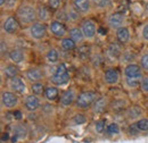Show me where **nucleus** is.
<instances>
[{"label":"nucleus","mask_w":148,"mask_h":143,"mask_svg":"<svg viewBox=\"0 0 148 143\" xmlns=\"http://www.w3.org/2000/svg\"><path fill=\"white\" fill-rule=\"evenodd\" d=\"M36 10L32 6L30 5H23L22 7H19L18 12H17V17L22 23L25 24H30L33 23L36 19Z\"/></svg>","instance_id":"nucleus-1"},{"label":"nucleus","mask_w":148,"mask_h":143,"mask_svg":"<svg viewBox=\"0 0 148 143\" xmlns=\"http://www.w3.org/2000/svg\"><path fill=\"white\" fill-rule=\"evenodd\" d=\"M97 99V94L92 91L82 92L76 98V106L79 108H88Z\"/></svg>","instance_id":"nucleus-2"},{"label":"nucleus","mask_w":148,"mask_h":143,"mask_svg":"<svg viewBox=\"0 0 148 143\" xmlns=\"http://www.w3.org/2000/svg\"><path fill=\"white\" fill-rule=\"evenodd\" d=\"M124 74L127 76V78H131V80H137L139 81L143 77V72L141 68L136 65V64H130L125 67L124 69Z\"/></svg>","instance_id":"nucleus-3"},{"label":"nucleus","mask_w":148,"mask_h":143,"mask_svg":"<svg viewBox=\"0 0 148 143\" xmlns=\"http://www.w3.org/2000/svg\"><path fill=\"white\" fill-rule=\"evenodd\" d=\"M1 101H2V105L6 108H13L17 105L18 99L12 92H3L1 95Z\"/></svg>","instance_id":"nucleus-4"},{"label":"nucleus","mask_w":148,"mask_h":143,"mask_svg":"<svg viewBox=\"0 0 148 143\" xmlns=\"http://www.w3.org/2000/svg\"><path fill=\"white\" fill-rule=\"evenodd\" d=\"M2 27H3V30H5L7 33L13 34V33L17 32V30H18V27H19L18 20H17L15 17L10 16V17H8L5 22H3Z\"/></svg>","instance_id":"nucleus-5"},{"label":"nucleus","mask_w":148,"mask_h":143,"mask_svg":"<svg viewBox=\"0 0 148 143\" xmlns=\"http://www.w3.org/2000/svg\"><path fill=\"white\" fill-rule=\"evenodd\" d=\"M30 32H31V35L33 36L34 39H42L43 36L46 35V32H47V27L46 25L41 24V23H34L31 29H30Z\"/></svg>","instance_id":"nucleus-6"},{"label":"nucleus","mask_w":148,"mask_h":143,"mask_svg":"<svg viewBox=\"0 0 148 143\" xmlns=\"http://www.w3.org/2000/svg\"><path fill=\"white\" fill-rule=\"evenodd\" d=\"M50 31L51 33L57 37H62L66 34V27L65 25L62 23V22H58V20H54L50 23Z\"/></svg>","instance_id":"nucleus-7"},{"label":"nucleus","mask_w":148,"mask_h":143,"mask_svg":"<svg viewBox=\"0 0 148 143\" xmlns=\"http://www.w3.org/2000/svg\"><path fill=\"white\" fill-rule=\"evenodd\" d=\"M124 23V16L122 14H119V13H115V14H112L110 18H108V25L111 26L112 29H121L123 27Z\"/></svg>","instance_id":"nucleus-8"},{"label":"nucleus","mask_w":148,"mask_h":143,"mask_svg":"<svg viewBox=\"0 0 148 143\" xmlns=\"http://www.w3.org/2000/svg\"><path fill=\"white\" fill-rule=\"evenodd\" d=\"M82 32H83L86 37H89V39L93 37L95 34H96V25H95V23L91 22V20H86L83 23V25H82Z\"/></svg>","instance_id":"nucleus-9"},{"label":"nucleus","mask_w":148,"mask_h":143,"mask_svg":"<svg viewBox=\"0 0 148 143\" xmlns=\"http://www.w3.org/2000/svg\"><path fill=\"white\" fill-rule=\"evenodd\" d=\"M104 80L108 84L117 83V81H119V72L116 71V69H114V68L107 69L106 73H105V75H104Z\"/></svg>","instance_id":"nucleus-10"},{"label":"nucleus","mask_w":148,"mask_h":143,"mask_svg":"<svg viewBox=\"0 0 148 143\" xmlns=\"http://www.w3.org/2000/svg\"><path fill=\"white\" fill-rule=\"evenodd\" d=\"M73 6L76 12L87 13L90 9V1L89 0H74Z\"/></svg>","instance_id":"nucleus-11"},{"label":"nucleus","mask_w":148,"mask_h":143,"mask_svg":"<svg viewBox=\"0 0 148 143\" xmlns=\"http://www.w3.org/2000/svg\"><path fill=\"white\" fill-rule=\"evenodd\" d=\"M10 88L17 93H24L25 91V84L19 77H14L10 81Z\"/></svg>","instance_id":"nucleus-12"},{"label":"nucleus","mask_w":148,"mask_h":143,"mask_svg":"<svg viewBox=\"0 0 148 143\" xmlns=\"http://www.w3.org/2000/svg\"><path fill=\"white\" fill-rule=\"evenodd\" d=\"M70 80V74L69 72L65 73V74H54V76L51 77V81L53 83L56 85H64L69 82Z\"/></svg>","instance_id":"nucleus-13"},{"label":"nucleus","mask_w":148,"mask_h":143,"mask_svg":"<svg viewBox=\"0 0 148 143\" xmlns=\"http://www.w3.org/2000/svg\"><path fill=\"white\" fill-rule=\"evenodd\" d=\"M74 98H75L74 91L67 90V91H65V92L63 93V95H62V98H60V104H62L64 107H67V106H70V105L73 102Z\"/></svg>","instance_id":"nucleus-14"},{"label":"nucleus","mask_w":148,"mask_h":143,"mask_svg":"<svg viewBox=\"0 0 148 143\" xmlns=\"http://www.w3.org/2000/svg\"><path fill=\"white\" fill-rule=\"evenodd\" d=\"M25 107L30 111H34L39 107V99L36 95H29L25 100Z\"/></svg>","instance_id":"nucleus-15"},{"label":"nucleus","mask_w":148,"mask_h":143,"mask_svg":"<svg viewBox=\"0 0 148 143\" xmlns=\"http://www.w3.org/2000/svg\"><path fill=\"white\" fill-rule=\"evenodd\" d=\"M116 37L119 40V42L121 43H127L129 41V37H130V33H129V30L127 27H121L117 30V33H116Z\"/></svg>","instance_id":"nucleus-16"},{"label":"nucleus","mask_w":148,"mask_h":143,"mask_svg":"<svg viewBox=\"0 0 148 143\" xmlns=\"http://www.w3.org/2000/svg\"><path fill=\"white\" fill-rule=\"evenodd\" d=\"M26 76H27V78H29L30 81L37 82V81H39V80L42 77V72L40 71L39 68H31V69L27 71Z\"/></svg>","instance_id":"nucleus-17"},{"label":"nucleus","mask_w":148,"mask_h":143,"mask_svg":"<svg viewBox=\"0 0 148 143\" xmlns=\"http://www.w3.org/2000/svg\"><path fill=\"white\" fill-rule=\"evenodd\" d=\"M70 36H71V39L74 40L75 42H81L82 40H83V32L80 30V29H72L71 31H70Z\"/></svg>","instance_id":"nucleus-18"},{"label":"nucleus","mask_w":148,"mask_h":143,"mask_svg":"<svg viewBox=\"0 0 148 143\" xmlns=\"http://www.w3.org/2000/svg\"><path fill=\"white\" fill-rule=\"evenodd\" d=\"M45 94H46V98L48 100L54 101V100L57 99V97H58V90L56 89V88H54V86H49V88L46 89Z\"/></svg>","instance_id":"nucleus-19"},{"label":"nucleus","mask_w":148,"mask_h":143,"mask_svg":"<svg viewBox=\"0 0 148 143\" xmlns=\"http://www.w3.org/2000/svg\"><path fill=\"white\" fill-rule=\"evenodd\" d=\"M9 57H10V59H12L14 63H16V64L21 63V61L24 59V54H23V52H22L21 50H18V49L12 50V52L9 54Z\"/></svg>","instance_id":"nucleus-20"},{"label":"nucleus","mask_w":148,"mask_h":143,"mask_svg":"<svg viewBox=\"0 0 148 143\" xmlns=\"http://www.w3.org/2000/svg\"><path fill=\"white\" fill-rule=\"evenodd\" d=\"M105 108H106V101H105V99L104 98H100V99H98L95 104H93V111L95 112H97V114H99V112H101V111H104L105 110Z\"/></svg>","instance_id":"nucleus-21"},{"label":"nucleus","mask_w":148,"mask_h":143,"mask_svg":"<svg viewBox=\"0 0 148 143\" xmlns=\"http://www.w3.org/2000/svg\"><path fill=\"white\" fill-rule=\"evenodd\" d=\"M5 75L7 76V77H9V78H14V77H16V75L18 74V69H17V67H15L14 65H9V66H7L6 68H5Z\"/></svg>","instance_id":"nucleus-22"},{"label":"nucleus","mask_w":148,"mask_h":143,"mask_svg":"<svg viewBox=\"0 0 148 143\" xmlns=\"http://www.w3.org/2000/svg\"><path fill=\"white\" fill-rule=\"evenodd\" d=\"M141 114H143V110L139 106H133V107L130 108L129 111H128V116L132 119L138 118L139 116H141Z\"/></svg>","instance_id":"nucleus-23"},{"label":"nucleus","mask_w":148,"mask_h":143,"mask_svg":"<svg viewBox=\"0 0 148 143\" xmlns=\"http://www.w3.org/2000/svg\"><path fill=\"white\" fill-rule=\"evenodd\" d=\"M121 52H122L121 47L117 43H112L111 46L108 47V54L113 56V57H115V58H117L121 54Z\"/></svg>","instance_id":"nucleus-24"},{"label":"nucleus","mask_w":148,"mask_h":143,"mask_svg":"<svg viewBox=\"0 0 148 143\" xmlns=\"http://www.w3.org/2000/svg\"><path fill=\"white\" fill-rule=\"evenodd\" d=\"M38 17L41 20H47L49 18V10L45 6H40L38 9Z\"/></svg>","instance_id":"nucleus-25"},{"label":"nucleus","mask_w":148,"mask_h":143,"mask_svg":"<svg viewBox=\"0 0 148 143\" xmlns=\"http://www.w3.org/2000/svg\"><path fill=\"white\" fill-rule=\"evenodd\" d=\"M62 47L65 49V50H73L75 48V41L72 40L71 37H66L62 41Z\"/></svg>","instance_id":"nucleus-26"},{"label":"nucleus","mask_w":148,"mask_h":143,"mask_svg":"<svg viewBox=\"0 0 148 143\" xmlns=\"http://www.w3.org/2000/svg\"><path fill=\"white\" fill-rule=\"evenodd\" d=\"M14 135L18 139V138H25L26 136V128L22 125H17L14 127Z\"/></svg>","instance_id":"nucleus-27"},{"label":"nucleus","mask_w":148,"mask_h":143,"mask_svg":"<svg viewBox=\"0 0 148 143\" xmlns=\"http://www.w3.org/2000/svg\"><path fill=\"white\" fill-rule=\"evenodd\" d=\"M77 52H79L80 58L87 59V58L90 56V47H88V46H81V47L79 48Z\"/></svg>","instance_id":"nucleus-28"},{"label":"nucleus","mask_w":148,"mask_h":143,"mask_svg":"<svg viewBox=\"0 0 148 143\" xmlns=\"http://www.w3.org/2000/svg\"><path fill=\"white\" fill-rule=\"evenodd\" d=\"M46 58H47V60H48L49 63H51V64L56 63V61L58 60V52H57V50H56V49H50V50L47 52Z\"/></svg>","instance_id":"nucleus-29"},{"label":"nucleus","mask_w":148,"mask_h":143,"mask_svg":"<svg viewBox=\"0 0 148 143\" xmlns=\"http://www.w3.org/2000/svg\"><path fill=\"white\" fill-rule=\"evenodd\" d=\"M106 132L108 133V134H111V135H115V134H119V132H120V127L117 124H115V123H112L110 125L107 126V128H106Z\"/></svg>","instance_id":"nucleus-30"},{"label":"nucleus","mask_w":148,"mask_h":143,"mask_svg":"<svg viewBox=\"0 0 148 143\" xmlns=\"http://www.w3.org/2000/svg\"><path fill=\"white\" fill-rule=\"evenodd\" d=\"M137 124V127L139 128V131H143V132H145V131H148V119L147 118H143V119H140L138 123H136Z\"/></svg>","instance_id":"nucleus-31"},{"label":"nucleus","mask_w":148,"mask_h":143,"mask_svg":"<svg viewBox=\"0 0 148 143\" xmlns=\"http://www.w3.org/2000/svg\"><path fill=\"white\" fill-rule=\"evenodd\" d=\"M31 90H32V92H33L34 94L40 95V94L43 93V85H42L41 83H34V84L32 85Z\"/></svg>","instance_id":"nucleus-32"},{"label":"nucleus","mask_w":148,"mask_h":143,"mask_svg":"<svg viewBox=\"0 0 148 143\" xmlns=\"http://www.w3.org/2000/svg\"><path fill=\"white\" fill-rule=\"evenodd\" d=\"M92 1L97 7H100V8H105L110 5V0H92Z\"/></svg>","instance_id":"nucleus-33"},{"label":"nucleus","mask_w":148,"mask_h":143,"mask_svg":"<svg viewBox=\"0 0 148 143\" xmlns=\"http://www.w3.org/2000/svg\"><path fill=\"white\" fill-rule=\"evenodd\" d=\"M74 123L75 124H77V125H80V124H83L84 122H86V117L82 115V114H79V115H76L75 117H74Z\"/></svg>","instance_id":"nucleus-34"},{"label":"nucleus","mask_w":148,"mask_h":143,"mask_svg":"<svg viewBox=\"0 0 148 143\" xmlns=\"http://www.w3.org/2000/svg\"><path fill=\"white\" fill-rule=\"evenodd\" d=\"M104 128H105V121H104V119L98 121V122L96 123V131H97L98 133H101V132L104 131Z\"/></svg>","instance_id":"nucleus-35"},{"label":"nucleus","mask_w":148,"mask_h":143,"mask_svg":"<svg viewBox=\"0 0 148 143\" xmlns=\"http://www.w3.org/2000/svg\"><path fill=\"white\" fill-rule=\"evenodd\" d=\"M48 3H49V8H50V9L56 10V9H58V7H59L60 0H49Z\"/></svg>","instance_id":"nucleus-36"},{"label":"nucleus","mask_w":148,"mask_h":143,"mask_svg":"<svg viewBox=\"0 0 148 143\" xmlns=\"http://www.w3.org/2000/svg\"><path fill=\"white\" fill-rule=\"evenodd\" d=\"M141 66H143V68L144 69H146L148 71V54H145V56H143V58H141Z\"/></svg>","instance_id":"nucleus-37"},{"label":"nucleus","mask_w":148,"mask_h":143,"mask_svg":"<svg viewBox=\"0 0 148 143\" xmlns=\"http://www.w3.org/2000/svg\"><path fill=\"white\" fill-rule=\"evenodd\" d=\"M141 89H143L144 92L148 93V76L144 78V81H143V83H141Z\"/></svg>","instance_id":"nucleus-38"},{"label":"nucleus","mask_w":148,"mask_h":143,"mask_svg":"<svg viewBox=\"0 0 148 143\" xmlns=\"http://www.w3.org/2000/svg\"><path fill=\"white\" fill-rule=\"evenodd\" d=\"M129 132L130 134H138L139 132V128L137 127V124H132V125L129 127Z\"/></svg>","instance_id":"nucleus-39"},{"label":"nucleus","mask_w":148,"mask_h":143,"mask_svg":"<svg viewBox=\"0 0 148 143\" xmlns=\"http://www.w3.org/2000/svg\"><path fill=\"white\" fill-rule=\"evenodd\" d=\"M127 83L129 84V86L133 88V86H137L139 84V81L137 80H131V78H127Z\"/></svg>","instance_id":"nucleus-40"},{"label":"nucleus","mask_w":148,"mask_h":143,"mask_svg":"<svg viewBox=\"0 0 148 143\" xmlns=\"http://www.w3.org/2000/svg\"><path fill=\"white\" fill-rule=\"evenodd\" d=\"M67 16H69V19L75 20V19L77 18V13H76L75 10H73V9H72V10H70V13H69V15H67Z\"/></svg>","instance_id":"nucleus-41"},{"label":"nucleus","mask_w":148,"mask_h":143,"mask_svg":"<svg viewBox=\"0 0 148 143\" xmlns=\"http://www.w3.org/2000/svg\"><path fill=\"white\" fill-rule=\"evenodd\" d=\"M13 115H14V118L15 119H22V112L19 110H15Z\"/></svg>","instance_id":"nucleus-42"},{"label":"nucleus","mask_w":148,"mask_h":143,"mask_svg":"<svg viewBox=\"0 0 148 143\" xmlns=\"http://www.w3.org/2000/svg\"><path fill=\"white\" fill-rule=\"evenodd\" d=\"M143 36L148 40V24L147 25H145V27H144V30H143Z\"/></svg>","instance_id":"nucleus-43"},{"label":"nucleus","mask_w":148,"mask_h":143,"mask_svg":"<svg viewBox=\"0 0 148 143\" xmlns=\"http://www.w3.org/2000/svg\"><path fill=\"white\" fill-rule=\"evenodd\" d=\"M98 33L101 34V35H105V34L107 33V31H106L104 27H99V29H98Z\"/></svg>","instance_id":"nucleus-44"},{"label":"nucleus","mask_w":148,"mask_h":143,"mask_svg":"<svg viewBox=\"0 0 148 143\" xmlns=\"http://www.w3.org/2000/svg\"><path fill=\"white\" fill-rule=\"evenodd\" d=\"M9 139V134L8 133H3V135H2V138H1V140L2 141H7Z\"/></svg>","instance_id":"nucleus-45"},{"label":"nucleus","mask_w":148,"mask_h":143,"mask_svg":"<svg viewBox=\"0 0 148 143\" xmlns=\"http://www.w3.org/2000/svg\"><path fill=\"white\" fill-rule=\"evenodd\" d=\"M5 54V42L1 41V54Z\"/></svg>","instance_id":"nucleus-46"},{"label":"nucleus","mask_w":148,"mask_h":143,"mask_svg":"<svg viewBox=\"0 0 148 143\" xmlns=\"http://www.w3.org/2000/svg\"><path fill=\"white\" fill-rule=\"evenodd\" d=\"M16 2V0H9V3H8V6H9V8H12L13 6H14V3Z\"/></svg>","instance_id":"nucleus-47"},{"label":"nucleus","mask_w":148,"mask_h":143,"mask_svg":"<svg viewBox=\"0 0 148 143\" xmlns=\"http://www.w3.org/2000/svg\"><path fill=\"white\" fill-rule=\"evenodd\" d=\"M6 1H7V0H0V5H1V6H3Z\"/></svg>","instance_id":"nucleus-48"}]
</instances>
